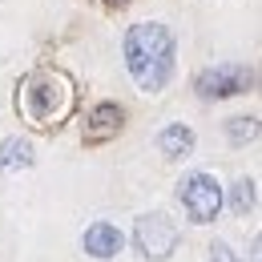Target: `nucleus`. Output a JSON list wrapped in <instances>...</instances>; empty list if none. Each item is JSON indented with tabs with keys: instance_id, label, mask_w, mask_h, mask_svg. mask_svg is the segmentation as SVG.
I'll return each instance as SVG.
<instances>
[{
	"instance_id": "1",
	"label": "nucleus",
	"mask_w": 262,
	"mask_h": 262,
	"mask_svg": "<svg viewBox=\"0 0 262 262\" xmlns=\"http://www.w3.org/2000/svg\"><path fill=\"white\" fill-rule=\"evenodd\" d=\"M125 69L141 93H162L173 77V33L162 20H141L125 33Z\"/></svg>"
},
{
	"instance_id": "2",
	"label": "nucleus",
	"mask_w": 262,
	"mask_h": 262,
	"mask_svg": "<svg viewBox=\"0 0 262 262\" xmlns=\"http://www.w3.org/2000/svg\"><path fill=\"white\" fill-rule=\"evenodd\" d=\"M73 109V81L57 69H40L20 81V113L36 125H57Z\"/></svg>"
},
{
	"instance_id": "3",
	"label": "nucleus",
	"mask_w": 262,
	"mask_h": 262,
	"mask_svg": "<svg viewBox=\"0 0 262 262\" xmlns=\"http://www.w3.org/2000/svg\"><path fill=\"white\" fill-rule=\"evenodd\" d=\"M178 202H182V210H186V218H190L194 226H210V222L222 214L226 194H222V186H218L214 173L198 169V173H186V178L178 182Z\"/></svg>"
},
{
	"instance_id": "4",
	"label": "nucleus",
	"mask_w": 262,
	"mask_h": 262,
	"mask_svg": "<svg viewBox=\"0 0 262 262\" xmlns=\"http://www.w3.org/2000/svg\"><path fill=\"white\" fill-rule=\"evenodd\" d=\"M133 246H137V254L145 262L173 258V250H178V226H173V218L162 214V210L141 214V218L133 222Z\"/></svg>"
},
{
	"instance_id": "5",
	"label": "nucleus",
	"mask_w": 262,
	"mask_h": 262,
	"mask_svg": "<svg viewBox=\"0 0 262 262\" xmlns=\"http://www.w3.org/2000/svg\"><path fill=\"white\" fill-rule=\"evenodd\" d=\"M254 89V69L250 65H210L194 77V93L202 101H226L242 97Z\"/></svg>"
},
{
	"instance_id": "6",
	"label": "nucleus",
	"mask_w": 262,
	"mask_h": 262,
	"mask_svg": "<svg viewBox=\"0 0 262 262\" xmlns=\"http://www.w3.org/2000/svg\"><path fill=\"white\" fill-rule=\"evenodd\" d=\"M121 129H125V109H121L117 101H101V105L89 109V117H85V141H89V145L109 141V137H117Z\"/></svg>"
},
{
	"instance_id": "7",
	"label": "nucleus",
	"mask_w": 262,
	"mask_h": 262,
	"mask_svg": "<svg viewBox=\"0 0 262 262\" xmlns=\"http://www.w3.org/2000/svg\"><path fill=\"white\" fill-rule=\"evenodd\" d=\"M81 246H85V254L97 262H109L121 254V246H125V234L113 226V222H93V226L81 234Z\"/></svg>"
},
{
	"instance_id": "8",
	"label": "nucleus",
	"mask_w": 262,
	"mask_h": 262,
	"mask_svg": "<svg viewBox=\"0 0 262 262\" xmlns=\"http://www.w3.org/2000/svg\"><path fill=\"white\" fill-rule=\"evenodd\" d=\"M36 162V149L29 137H4L0 141V178H8V173H20V169H29Z\"/></svg>"
},
{
	"instance_id": "9",
	"label": "nucleus",
	"mask_w": 262,
	"mask_h": 262,
	"mask_svg": "<svg viewBox=\"0 0 262 262\" xmlns=\"http://www.w3.org/2000/svg\"><path fill=\"white\" fill-rule=\"evenodd\" d=\"M198 145V137L190 125H182V121H173V125H165L162 133H158V154H165L169 162H178V158H190Z\"/></svg>"
},
{
	"instance_id": "10",
	"label": "nucleus",
	"mask_w": 262,
	"mask_h": 262,
	"mask_svg": "<svg viewBox=\"0 0 262 262\" xmlns=\"http://www.w3.org/2000/svg\"><path fill=\"white\" fill-rule=\"evenodd\" d=\"M258 137H262V121H258V117H250V113L230 117V121H226V141H230V145H250V141H258Z\"/></svg>"
},
{
	"instance_id": "11",
	"label": "nucleus",
	"mask_w": 262,
	"mask_h": 262,
	"mask_svg": "<svg viewBox=\"0 0 262 262\" xmlns=\"http://www.w3.org/2000/svg\"><path fill=\"white\" fill-rule=\"evenodd\" d=\"M230 206H234V214H238V218H246V214L258 206V190H254V182H250V178H238V182L230 186Z\"/></svg>"
},
{
	"instance_id": "12",
	"label": "nucleus",
	"mask_w": 262,
	"mask_h": 262,
	"mask_svg": "<svg viewBox=\"0 0 262 262\" xmlns=\"http://www.w3.org/2000/svg\"><path fill=\"white\" fill-rule=\"evenodd\" d=\"M210 262H242V258L234 254V246H230V242L218 238V242H210Z\"/></svg>"
},
{
	"instance_id": "13",
	"label": "nucleus",
	"mask_w": 262,
	"mask_h": 262,
	"mask_svg": "<svg viewBox=\"0 0 262 262\" xmlns=\"http://www.w3.org/2000/svg\"><path fill=\"white\" fill-rule=\"evenodd\" d=\"M246 262H262V234H254V242H250V258Z\"/></svg>"
},
{
	"instance_id": "14",
	"label": "nucleus",
	"mask_w": 262,
	"mask_h": 262,
	"mask_svg": "<svg viewBox=\"0 0 262 262\" xmlns=\"http://www.w3.org/2000/svg\"><path fill=\"white\" fill-rule=\"evenodd\" d=\"M109 4H129V0H109Z\"/></svg>"
}]
</instances>
